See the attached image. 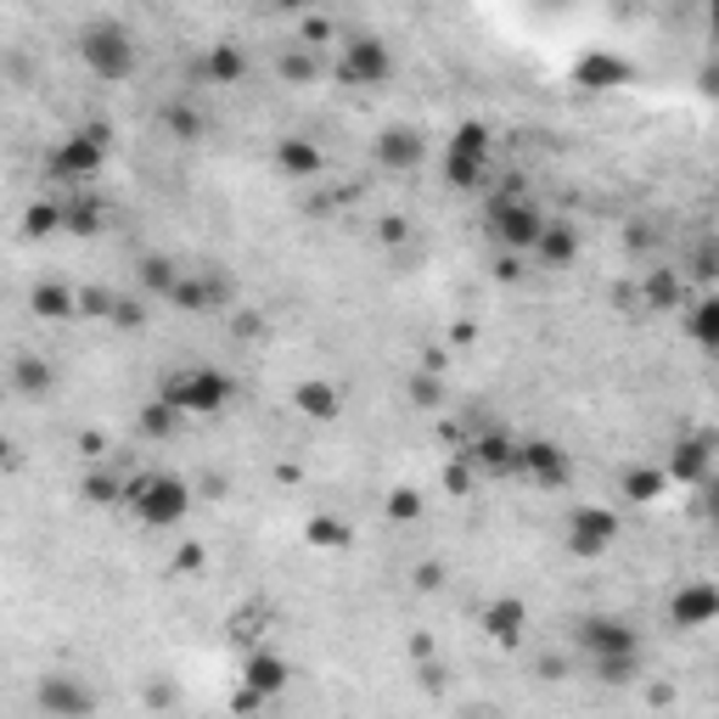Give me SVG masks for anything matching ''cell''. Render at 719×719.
<instances>
[{
    "instance_id": "1",
    "label": "cell",
    "mask_w": 719,
    "mask_h": 719,
    "mask_svg": "<svg viewBox=\"0 0 719 719\" xmlns=\"http://www.w3.org/2000/svg\"><path fill=\"white\" fill-rule=\"evenodd\" d=\"M573 652L591 663V675L607 686H630L641 675V636L618 613H585L573 625Z\"/></svg>"
},
{
    "instance_id": "2",
    "label": "cell",
    "mask_w": 719,
    "mask_h": 719,
    "mask_svg": "<svg viewBox=\"0 0 719 719\" xmlns=\"http://www.w3.org/2000/svg\"><path fill=\"white\" fill-rule=\"evenodd\" d=\"M124 506L135 512V523H147V529H175L191 512V484L175 472H141L135 484H124Z\"/></svg>"
},
{
    "instance_id": "3",
    "label": "cell",
    "mask_w": 719,
    "mask_h": 719,
    "mask_svg": "<svg viewBox=\"0 0 719 719\" xmlns=\"http://www.w3.org/2000/svg\"><path fill=\"white\" fill-rule=\"evenodd\" d=\"M108 147H113L108 124L68 130V135L57 141V147H52V158H45V175L63 180V186H74V191H85V180H96V175L108 169Z\"/></svg>"
},
{
    "instance_id": "4",
    "label": "cell",
    "mask_w": 719,
    "mask_h": 719,
    "mask_svg": "<svg viewBox=\"0 0 719 719\" xmlns=\"http://www.w3.org/2000/svg\"><path fill=\"white\" fill-rule=\"evenodd\" d=\"M164 405H175L180 416H220L231 400H236V382L220 371V366H180L169 371L164 382Z\"/></svg>"
},
{
    "instance_id": "5",
    "label": "cell",
    "mask_w": 719,
    "mask_h": 719,
    "mask_svg": "<svg viewBox=\"0 0 719 719\" xmlns=\"http://www.w3.org/2000/svg\"><path fill=\"white\" fill-rule=\"evenodd\" d=\"M484 225H490V236L512 254V259H523V254H535V243H540V231H546V214L523 198L517 186H506L501 198H490V209H484Z\"/></svg>"
},
{
    "instance_id": "6",
    "label": "cell",
    "mask_w": 719,
    "mask_h": 719,
    "mask_svg": "<svg viewBox=\"0 0 719 719\" xmlns=\"http://www.w3.org/2000/svg\"><path fill=\"white\" fill-rule=\"evenodd\" d=\"M79 63L96 74V79H130L141 52H135V34L119 23V18H96L85 34H79Z\"/></svg>"
},
{
    "instance_id": "7",
    "label": "cell",
    "mask_w": 719,
    "mask_h": 719,
    "mask_svg": "<svg viewBox=\"0 0 719 719\" xmlns=\"http://www.w3.org/2000/svg\"><path fill=\"white\" fill-rule=\"evenodd\" d=\"M490 164H495V135H490V124H461L456 135H450V147H445V180L450 186H461V191H478L490 180Z\"/></svg>"
},
{
    "instance_id": "8",
    "label": "cell",
    "mask_w": 719,
    "mask_h": 719,
    "mask_svg": "<svg viewBox=\"0 0 719 719\" xmlns=\"http://www.w3.org/2000/svg\"><path fill=\"white\" fill-rule=\"evenodd\" d=\"M34 703L45 708V719H90V714H96V692H90L79 675H68V669H52V675H40Z\"/></svg>"
},
{
    "instance_id": "9",
    "label": "cell",
    "mask_w": 719,
    "mask_h": 719,
    "mask_svg": "<svg viewBox=\"0 0 719 719\" xmlns=\"http://www.w3.org/2000/svg\"><path fill=\"white\" fill-rule=\"evenodd\" d=\"M338 74H344L349 85H382V79L394 74V57H389V45H382L377 34H355V40H344Z\"/></svg>"
},
{
    "instance_id": "10",
    "label": "cell",
    "mask_w": 719,
    "mask_h": 719,
    "mask_svg": "<svg viewBox=\"0 0 719 719\" xmlns=\"http://www.w3.org/2000/svg\"><path fill=\"white\" fill-rule=\"evenodd\" d=\"M618 540V512L607 506H580L568 517V551L573 557H602Z\"/></svg>"
},
{
    "instance_id": "11",
    "label": "cell",
    "mask_w": 719,
    "mask_h": 719,
    "mask_svg": "<svg viewBox=\"0 0 719 719\" xmlns=\"http://www.w3.org/2000/svg\"><path fill=\"white\" fill-rule=\"evenodd\" d=\"M517 472H523V478H535L540 490H562V484H568V472H573V461H568L562 445H551V439H529V445H517Z\"/></svg>"
},
{
    "instance_id": "12",
    "label": "cell",
    "mask_w": 719,
    "mask_h": 719,
    "mask_svg": "<svg viewBox=\"0 0 719 719\" xmlns=\"http://www.w3.org/2000/svg\"><path fill=\"white\" fill-rule=\"evenodd\" d=\"M669 618H675V630H708L719 618V591L708 580H692L675 591V602H669Z\"/></svg>"
},
{
    "instance_id": "13",
    "label": "cell",
    "mask_w": 719,
    "mask_h": 719,
    "mask_svg": "<svg viewBox=\"0 0 719 719\" xmlns=\"http://www.w3.org/2000/svg\"><path fill=\"white\" fill-rule=\"evenodd\" d=\"M422 158H427V135H422V130H411V124H389V130L377 135V164H382V169H394V175H400V169H416Z\"/></svg>"
},
{
    "instance_id": "14",
    "label": "cell",
    "mask_w": 719,
    "mask_h": 719,
    "mask_svg": "<svg viewBox=\"0 0 719 719\" xmlns=\"http://www.w3.org/2000/svg\"><path fill=\"white\" fill-rule=\"evenodd\" d=\"M708 467H714V439L697 434V439H681V445H675V456H669L663 478H669V484H703Z\"/></svg>"
},
{
    "instance_id": "15",
    "label": "cell",
    "mask_w": 719,
    "mask_h": 719,
    "mask_svg": "<svg viewBox=\"0 0 719 719\" xmlns=\"http://www.w3.org/2000/svg\"><path fill=\"white\" fill-rule=\"evenodd\" d=\"M467 467L484 472V478H512V472H517V439H512V434H484V439H472Z\"/></svg>"
},
{
    "instance_id": "16",
    "label": "cell",
    "mask_w": 719,
    "mask_h": 719,
    "mask_svg": "<svg viewBox=\"0 0 719 719\" xmlns=\"http://www.w3.org/2000/svg\"><path fill=\"white\" fill-rule=\"evenodd\" d=\"M276 169L287 180H315L326 169V153L315 147L310 135H281V147H276Z\"/></svg>"
},
{
    "instance_id": "17",
    "label": "cell",
    "mask_w": 719,
    "mask_h": 719,
    "mask_svg": "<svg viewBox=\"0 0 719 719\" xmlns=\"http://www.w3.org/2000/svg\"><path fill=\"white\" fill-rule=\"evenodd\" d=\"M535 259H540V270H568L573 259H580V231H573L568 220H546L540 243H535Z\"/></svg>"
},
{
    "instance_id": "18",
    "label": "cell",
    "mask_w": 719,
    "mask_h": 719,
    "mask_svg": "<svg viewBox=\"0 0 719 719\" xmlns=\"http://www.w3.org/2000/svg\"><path fill=\"white\" fill-rule=\"evenodd\" d=\"M220 299H225V287L209 281V276H198V270H180V281L169 287V304L186 310V315H209Z\"/></svg>"
},
{
    "instance_id": "19",
    "label": "cell",
    "mask_w": 719,
    "mask_h": 719,
    "mask_svg": "<svg viewBox=\"0 0 719 719\" xmlns=\"http://www.w3.org/2000/svg\"><path fill=\"white\" fill-rule=\"evenodd\" d=\"M630 79H636V63L613 57V52H591V57H580V85H585V90H625Z\"/></svg>"
},
{
    "instance_id": "20",
    "label": "cell",
    "mask_w": 719,
    "mask_h": 719,
    "mask_svg": "<svg viewBox=\"0 0 719 719\" xmlns=\"http://www.w3.org/2000/svg\"><path fill=\"white\" fill-rule=\"evenodd\" d=\"M287 658H276V652H254L248 658V669H243V681H248V692L259 697V703H270V697H281L287 692Z\"/></svg>"
},
{
    "instance_id": "21",
    "label": "cell",
    "mask_w": 719,
    "mask_h": 719,
    "mask_svg": "<svg viewBox=\"0 0 719 719\" xmlns=\"http://www.w3.org/2000/svg\"><path fill=\"white\" fill-rule=\"evenodd\" d=\"M276 74H281L287 85H315V79L326 74V63H321L315 45H287L281 63H276Z\"/></svg>"
},
{
    "instance_id": "22",
    "label": "cell",
    "mask_w": 719,
    "mask_h": 719,
    "mask_svg": "<svg viewBox=\"0 0 719 719\" xmlns=\"http://www.w3.org/2000/svg\"><path fill=\"white\" fill-rule=\"evenodd\" d=\"M484 625H490V636L495 641H506V647H517L523 641V625H529V613H523V602H495L490 613H484Z\"/></svg>"
},
{
    "instance_id": "23",
    "label": "cell",
    "mask_w": 719,
    "mask_h": 719,
    "mask_svg": "<svg viewBox=\"0 0 719 719\" xmlns=\"http://www.w3.org/2000/svg\"><path fill=\"white\" fill-rule=\"evenodd\" d=\"M63 231H74V236H96V231H102V203H96L90 191H74V198L63 203Z\"/></svg>"
},
{
    "instance_id": "24",
    "label": "cell",
    "mask_w": 719,
    "mask_h": 719,
    "mask_svg": "<svg viewBox=\"0 0 719 719\" xmlns=\"http://www.w3.org/2000/svg\"><path fill=\"white\" fill-rule=\"evenodd\" d=\"M29 310L45 315V321H74V293H68V287H57V281H40L34 293H29Z\"/></svg>"
},
{
    "instance_id": "25",
    "label": "cell",
    "mask_w": 719,
    "mask_h": 719,
    "mask_svg": "<svg viewBox=\"0 0 719 719\" xmlns=\"http://www.w3.org/2000/svg\"><path fill=\"white\" fill-rule=\"evenodd\" d=\"M209 79L214 85H243L248 79V52H243V45H214V52H209Z\"/></svg>"
},
{
    "instance_id": "26",
    "label": "cell",
    "mask_w": 719,
    "mask_h": 719,
    "mask_svg": "<svg viewBox=\"0 0 719 719\" xmlns=\"http://www.w3.org/2000/svg\"><path fill=\"white\" fill-rule=\"evenodd\" d=\"M299 411L304 416H315V422H332L338 416V389H332V382H299Z\"/></svg>"
},
{
    "instance_id": "27",
    "label": "cell",
    "mask_w": 719,
    "mask_h": 719,
    "mask_svg": "<svg viewBox=\"0 0 719 719\" xmlns=\"http://www.w3.org/2000/svg\"><path fill=\"white\" fill-rule=\"evenodd\" d=\"M12 382H18L23 394H45V389L57 382V371L45 366L40 355H18V360H12Z\"/></svg>"
},
{
    "instance_id": "28",
    "label": "cell",
    "mask_w": 719,
    "mask_h": 719,
    "mask_svg": "<svg viewBox=\"0 0 719 719\" xmlns=\"http://www.w3.org/2000/svg\"><path fill=\"white\" fill-rule=\"evenodd\" d=\"M663 490H669L663 467H630V472H625V495H630V501H641V506H647V501H658Z\"/></svg>"
},
{
    "instance_id": "29",
    "label": "cell",
    "mask_w": 719,
    "mask_h": 719,
    "mask_svg": "<svg viewBox=\"0 0 719 719\" xmlns=\"http://www.w3.org/2000/svg\"><path fill=\"white\" fill-rule=\"evenodd\" d=\"M113 310H119V293H108V287H79V293H74V315L113 321Z\"/></svg>"
},
{
    "instance_id": "30",
    "label": "cell",
    "mask_w": 719,
    "mask_h": 719,
    "mask_svg": "<svg viewBox=\"0 0 719 719\" xmlns=\"http://www.w3.org/2000/svg\"><path fill=\"white\" fill-rule=\"evenodd\" d=\"M310 546L344 551V546H349V523H338V517H310Z\"/></svg>"
},
{
    "instance_id": "31",
    "label": "cell",
    "mask_w": 719,
    "mask_h": 719,
    "mask_svg": "<svg viewBox=\"0 0 719 719\" xmlns=\"http://www.w3.org/2000/svg\"><path fill=\"white\" fill-rule=\"evenodd\" d=\"M52 231H63V203H29L23 236H52Z\"/></svg>"
},
{
    "instance_id": "32",
    "label": "cell",
    "mask_w": 719,
    "mask_h": 719,
    "mask_svg": "<svg viewBox=\"0 0 719 719\" xmlns=\"http://www.w3.org/2000/svg\"><path fill=\"white\" fill-rule=\"evenodd\" d=\"M141 281H147L153 293H164V299H169V287L180 281V270H175L164 254H153V259H141Z\"/></svg>"
},
{
    "instance_id": "33",
    "label": "cell",
    "mask_w": 719,
    "mask_h": 719,
    "mask_svg": "<svg viewBox=\"0 0 719 719\" xmlns=\"http://www.w3.org/2000/svg\"><path fill=\"white\" fill-rule=\"evenodd\" d=\"M692 332H697V344H703V349H714V338H719V304H714V299H697V310H692Z\"/></svg>"
},
{
    "instance_id": "34",
    "label": "cell",
    "mask_w": 719,
    "mask_h": 719,
    "mask_svg": "<svg viewBox=\"0 0 719 719\" xmlns=\"http://www.w3.org/2000/svg\"><path fill=\"white\" fill-rule=\"evenodd\" d=\"M85 501H96V506H113V501H124V484L113 472H90L85 478Z\"/></svg>"
},
{
    "instance_id": "35",
    "label": "cell",
    "mask_w": 719,
    "mask_h": 719,
    "mask_svg": "<svg viewBox=\"0 0 719 719\" xmlns=\"http://www.w3.org/2000/svg\"><path fill=\"white\" fill-rule=\"evenodd\" d=\"M141 427H147L153 439H169L175 427H180V411H175V405H164V400H153V405H147V416H141Z\"/></svg>"
},
{
    "instance_id": "36",
    "label": "cell",
    "mask_w": 719,
    "mask_h": 719,
    "mask_svg": "<svg viewBox=\"0 0 719 719\" xmlns=\"http://www.w3.org/2000/svg\"><path fill=\"white\" fill-rule=\"evenodd\" d=\"M411 400H416L422 411H434V405L445 400V382H439V377H427V371H422V377H411Z\"/></svg>"
},
{
    "instance_id": "37",
    "label": "cell",
    "mask_w": 719,
    "mask_h": 719,
    "mask_svg": "<svg viewBox=\"0 0 719 719\" xmlns=\"http://www.w3.org/2000/svg\"><path fill=\"white\" fill-rule=\"evenodd\" d=\"M169 130H175L180 141H198V135H203V119H198V108H180V102H175V108H169Z\"/></svg>"
},
{
    "instance_id": "38",
    "label": "cell",
    "mask_w": 719,
    "mask_h": 719,
    "mask_svg": "<svg viewBox=\"0 0 719 719\" xmlns=\"http://www.w3.org/2000/svg\"><path fill=\"white\" fill-rule=\"evenodd\" d=\"M389 512H394V517H416V512H422V501H416V490H394V501H389Z\"/></svg>"
},
{
    "instance_id": "39",
    "label": "cell",
    "mask_w": 719,
    "mask_h": 719,
    "mask_svg": "<svg viewBox=\"0 0 719 719\" xmlns=\"http://www.w3.org/2000/svg\"><path fill=\"white\" fill-rule=\"evenodd\" d=\"M113 326H141V310H135L130 299H119V310H113Z\"/></svg>"
},
{
    "instance_id": "40",
    "label": "cell",
    "mask_w": 719,
    "mask_h": 719,
    "mask_svg": "<svg viewBox=\"0 0 719 719\" xmlns=\"http://www.w3.org/2000/svg\"><path fill=\"white\" fill-rule=\"evenodd\" d=\"M445 484H450V490L461 495V490L472 484V467H450V472H445Z\"/></svg>"
},
{
    "instance_id": "41",
    "label": "cell",
    "mask_w": 719,
    "mask_h": 719,
    "mask_svg": "<svg viewBox=\"0 0 719 719\" xmlns=\"http://www.w3.org/2000/svg\"><path fill=\"white\" fill-rule=\"evenodd\" d=\"M175 568H203V551H198V546H186V551H175Z\"/></svg>"
},
{
    "instance_id": "42",
    "label": "cell",
    "mask_w": 719,
    "mask_h": 719,
    "mask_svg": "<svg viewBox=\"0 0 719 719\" xmlns=\"http://www.w3.org/2000/svg\"><path fill=\"white\" fill-rule=\"evenodd\" d=\"M0 456H7V434H0Z\"/></svg>"
},
{
    "instance_id": "43",
    "label": "cell",
    "mask_w": 719,
    "mask_h": 719,
    "mask_svg": "<svg viewBox=\"0 0 719 719\" xmlns=\"http://www.w3.org/2000/svg\"><path fill=\"white\" fill-rule=\"evenodd\" d=\"M0 400H7V382H0Z\"/></svg>"
},
{
    "instance_id": "44",
    "label": "cell",
    "mask_w": 719,
    "mask_h": 719,
    "mask_svg": "<svg viewBox=\"0 0 719 719\" xmlns=\"http://www.w3.org/2000/svg\"><path fill=\"white\" fill-rule=\"evenodd\" d=\"M472 719H490V714H472Z\"/></svg>"
}]
</instances>
